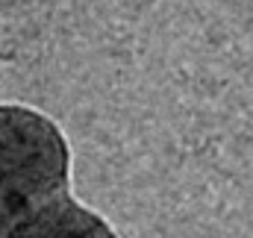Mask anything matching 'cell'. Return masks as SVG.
Instances as JSON below:
<instances>
[{
	"mask_svg": "<svg viewBox=\"0 0 253 238\" xmlns=\"http://www.w3.org/2000/svg\"><path fill=\"white\" fill-rule=\"evenodd\" d=\"M62 129L39 109L0 103V238H9L71 188Z\"/></svg>",
	"mask_w": 253,
	"mask_h": 238,
	"instance_id": "obj_1",
	"label": "cell"
},
{
	"mask_svg": "<svg viewBox=\"0 0 253 238\" xmlns=\"http://www.w3.org/2000/svg\"><path fill=\"white\" fill-rule=\"evenodd\" d=\"M9 238H118V236L97 212L77 203L68 191L62 197L50 200L39 215H33Z\"/></svg>",
	"mask_w": 253,
	"mask_h": 238,
	"instance_id": "obj_2",
	"label": "cell"
}]
</instances>
